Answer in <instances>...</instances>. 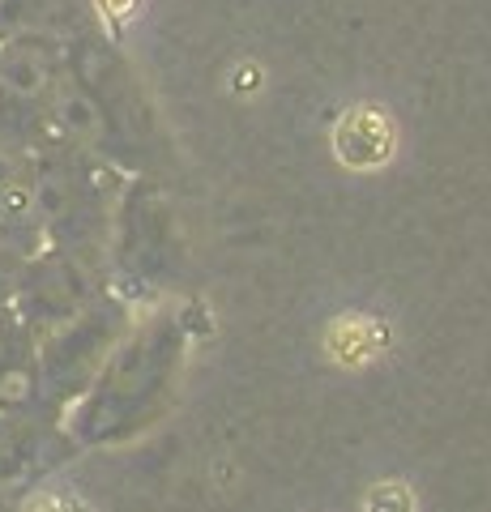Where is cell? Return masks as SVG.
<instances>
[{
  "label": "cell",
  "mask_w": 491,
  "mask_h": 512,
  "mask_svg": "<svg viewBox=\"0 0 491 512\" xmlns=\"http://www.w3.org/2000/svg\"><path fill=\"white\" fill-rule=\"evenodd\" d=\"M0 367H5V338H0Z\"/></svg>",
  "instance_id": "cell-6"
},
{
  "label": "cell",
  "mask_w": 491,
  "mask_h": 512,
  "mask_svg": "<svg viewBox=\"0 0 491 512\" xmlns=\"http://www.w3.org/2000/svg\"><path fill=\"white\" fill-rule=\"evenodd\" d=\"M9 448H13V427H9V423H0V461L9 457Z\"/></svg>",
  "instance_id": "cell-5"
},
{
  "label": "cell",
  "mask_w": 491,
  "mask_h": 512,
  "mask_svg": "<svg viewBox=\"0 0 491 512\" xmlns=\"http://www.w3.org/2000/svg\"><path fill=\"white\" fill-rule=\"evenodd\" d=\"M13 175H18V158H13L9 150H0V192L13 184Z\"/></svg>",
  "instance_id": "cell-4"
},
{
  "label": "cell",
  "mask_w": 491,
  "mask_h": 512,
  "mask_svg": "<svg viewBox=\"0 0 491 512\" xmlns=\"http://www.w3.org/2000/svg\"><path fill=\"white\" fill-rule=\"evenodd\" d=\"M0 90L18 103H30V99H43L47 90V64L39 52L30 47H13V52L0 60Z\"/></svg>",
  "instance_id": "cell-1"
},
{
  "label": "cell",
  "mask_w": 491,
  "mask_h": 512,
  "mask_svg": "<svg viewBox=\"0 0 491 512\" xmlns=\"http://www.w3.org/2000/svg\"><path fill=\"white\" fill-rule=\"evenodd\" d=\"M56 120L65 124L73 137H94L99 133V107H94L86 94H77V90H65L56 99Z\"/></svg>",
  "instance_id": "cell-2"
},
{
  "label": "cell",
  "mask_w": 491,
  "mask_h": 512,
  "mask_svg": "<svg viewBox=\"0 0 491 512\" xmlns=\"http://www.w3.org/2000/svg\"><path fill=\"white\" fill-rule=\"evenodd\" d=\"M22 397H26V376L0 367V402H22Z\"/></svg>",
  "instance_id": "cell-3"
}]
</instances>
